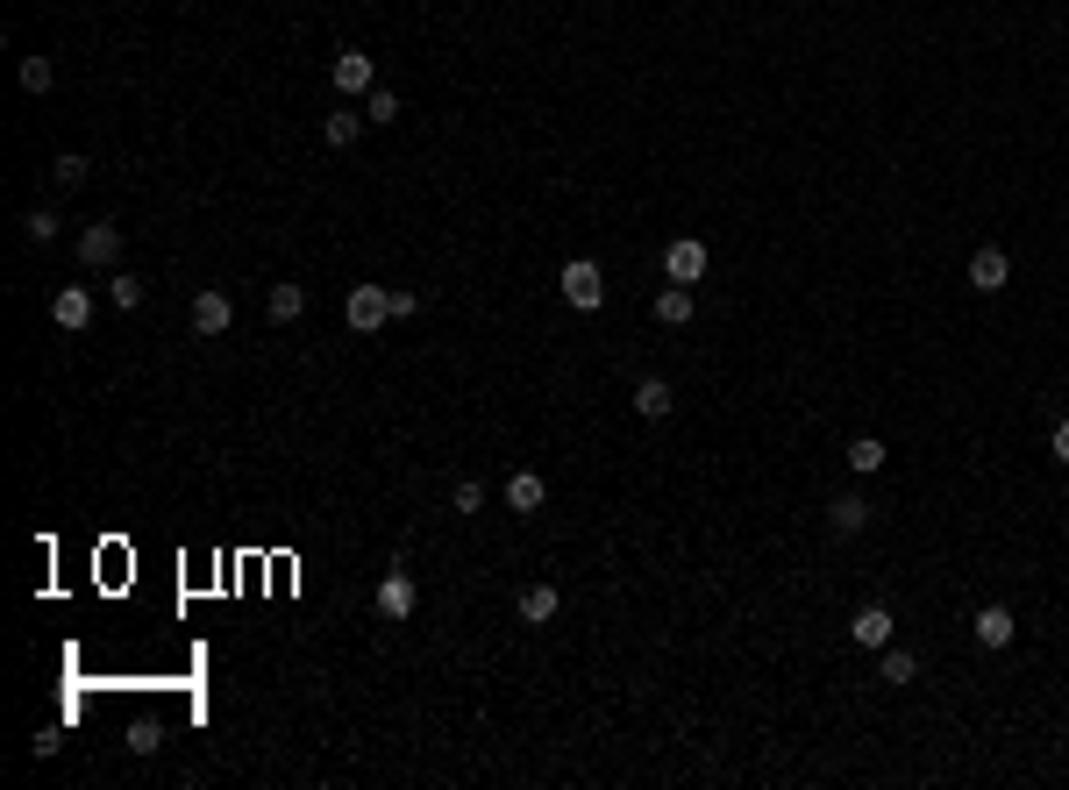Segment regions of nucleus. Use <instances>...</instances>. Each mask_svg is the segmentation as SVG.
Segmentation results:
<instances>
[{
  "mask_svg": "<svg viewBox=\"0 0 1069 790\" xmlns=\"http://www.w3.org/2000/svg\"><path fill=\"white\" fill-rule=\"evenodd\" d=\"M1048 449H1056V463H1069V414L1056 420V435H1048Z\"/></svg>",
  "mask_w": 1069,
  "mask_h": 790,
  "instance_id": "cd10ccee",
  "label": "nucleus"
},
{
  "mask_svg": "<svg viewBox=\"0 0 1069 790\" xmlns=\"http://www.w3.org/2000/svg\"><path fill=\"white\" fill-rule=\"evenodd\" d=\"M670 406H677L670 377H642V385H635V414L642 420H670Z\"/></svg>",
  "mask_w": 1069,
  "mask_h": 790,
  "instance_id": "ddd939ff",
  "label": "nucleus"
},
{
  "mask_svg": "<svg viewBox=\"0 0 1069 790\" xmlns=\"http://www.w3.org/2000/svg\"><path fill=\"white\" fill-rule=\"evenodd\" d=\"M970 634H977V648H1013V605H977Z\"/></svg>",
  "mask_w": 1069,
  "mask_h": 790,
  "instance_id": "9d476101",
  "label": "nucleus"
},
{
  "mask_svg": "<svg viewBox=\"0 0 1069 790\" xmlns=\"http://www.w3.org/2000/svg\"><path fill=\"white\" fill-rule=\"evenodd\" d=\"M342 321H350L357 336H379V328L393 321V299H385V285H357V293L342 299Z\"/></svg>",
  "mask_w": 1069,
  "mask_h": 790,
  "instance_id": "f03ea898",
  "label": "nucleus"
},
{
  "mask_svg": "<svg viewBox=\"0 0 1069 790\" xmlns=\"http://www.w3.org/2000/svg\"><path fill=\"white\" fill-rule=\"evenodd\" d=\"M656 321H664V328H685L691 321V285H664V293H656Z\"/></svg>",
  "mask_w": 1069,
  "mask_h": 790,
  "instance_id": "dca6fc26",
  "label": "nucleus"
},
{
  "mask_svg": "<svg viewBox=\"0 0 1069 790\" xmlns=\"http://www.w3.org/2000/svg\"><path fill=\"white\" fill-rule=\"evenodd\" d=\"M870 527V498H855V492H841L835 506H827V535H841V541H855Z\"/></svg>",
  "mask_w": 1069,
  "mask_h": 790,
  "instance_id": "9b49d317",
  "label": "nucleus"
},
{
  "mask_svg": "<svg viewBox=\"0 0 1069 790\" xmlns=\"http://www.w3.org/2000/svg\"><path fill=\"white\" fill-rule=\"evenodd\" d=\"M108 299H114V307H143V278H135V271H114V278H108Z\"/></svg>",
  "mask_w": 1069,
  "mask_h": 790,
  "instance_id": "b1692460",
  "label": "nucleus"
},
{
  "mask_svg": "<svg viewBox=\"0 0 1069 790\" xmlns=\"http://www.w3.org/2000/svg\"><path fill=\"white\" fill-rule=\"evenodd\" d=\"M51 321L57 328H86L94 321V293H86V285H65V293L51 299Z\"/></svg>",
  "mask_w": 1069,
  "mask_h": 790,
  "instance_id": "f8f14e48",
  "label": "nucleus"
},
{
  "mask_svg": "<svg viewBox=\"0 0 1069 790\" xmlns=\"http://www.w3.org/2000/svg\"><path fill=\"white\" fill-rule=\"evenodd\" d=\"M22 235L36 242V250H51V242H57V215H51V207H29V215H22Z\"/></svg>",
  "mask_w": 1069,
  "mask_h": 790,
  "instance_id": "412c9836",
  "label": "nucleus"
},
{
  "mask_svg": "<svg viewBox=\"0 0 1069 790\" xmlns=\"http://www.w3.org/2000/svg\"><path fill=\"white\" fill-rule=\"evenodd\" d=\"M51 79H57L51 57H22V94H51Z\"/></svg>",
  "mask_w": 1069,
  "mask_h": 790,
  "instance_id": "393cba45",
  "label": "nucleus"
},
{
  "mask_svg": "<svg viewBox=\"0 0 1069 790\" xmlns=\"http://www.w3.org/2000/svg\"><path fill=\"white\" fill-rule=\"evenodd\" d=\"M328 79H336V94L364 100L371 86H379V72H371V57H364V51H336V57H328Z\"/></svg>",
  "mask_w": 1069,
  "mask_h": 790,
  "instance_id": "20e7f679",
  "label": "nucleus"
},
{
  "mask_svg": "<svg viewBox=\"0 0 1069 790\" xmlns=\"http://www.w3.org/2000/svg\"><path fill=\"white\" fill-rule=\"evenodd\" d=\"M449 513H486V484H478V478H457V492H449Z\"/></svg>",
  "mask_w": 1069,
  "mask_h": 790,
  "instance_id": "a878e982",
  "label": "nucleus"
},
{
  "mask_svg": "<svg viewBox=\"0 0 1069 790\" xmlns=\"http://www.w3.org/2000/svg\"><path fill=\"white\" fill-rule=\"evenodd\" d=\"M385 299H393V321H414V314H421V293H406V285H393Z\"/></svg>",
  "mask_w": 1069,
  "mask_h": 790,
  "instance_id": "bb28decb",
  "label": "nucleus"
},
{
  "mask_svg": "<svg viewBox=\"0 0 1069 790\" xmlns=\"http://www.w3.org/2000/svg\"><path fill=\"white\" fill-rule=\"evenodd\" d=\"M542 498H549V484H542L535 470H514V478H506V513H542Z\"/></svg>",
  "mask_w": 1069,
  "mask_h": 790,
  "instance_id": "4468645a",
  "label": "nucleus"
},
{
  "mask_svg": "<svg viewBox=\"0 0 1069 790\" xmlns=\"http://www.w3.org/2000/svg\"><path fill=\"white\" fill-rule=\"evenodd\" d=\"M114 256H122V228H114V221H94V228L79 235V264L114 271Z\"/></svg>",
  "mask_w": 1069,
  "mask_h": 790,
  "instance_id": "1a4fd4ad",
  "label": "nucleus"
},
{
  "mask_svg": "<svg viewBox=\"0 0 1069 790\" xmlns=\"http://www.w3.org/2000/svg\"><path fill=\"white\" fill-rule=\"evenodd\" d=\"M892 634H898V613H892V605H863V613L849 619V641L855 648H892Z\"/></svg>",
  "mask_w": 1069,
  "mask_h": 790,
  "instance_id": "423d86ee",
  "label": "nucleus"
},
{
  "mask_svg": "<svg viewBox=\"0 0 1069 790\" xmlns=\"http://www.w3.org/2000/svg\"><path fill=\"white\" fill-rule=\"evenodd\" d=\"M556 293H564L578 314H592L599 299H607V278H599V264H592V256H570V264L556 271Z\"/></svg>",
  "mask_w": 1069,
  "mask_h": 790,
  "instance_id": "f257e3e1",
  "label": "nucleus"
},
{
  "mask_svg": "<svg viewBox=\"0 0 1069 790\" xmlns=\"http://www.w3.org/2000/svg\"><path fill=\"white\" fill-rule=\"evenodd\" d=\"M706 264H713V256H706V242H699V235H677L670 250H664V278H670V285H699V278H706Z\"/></svg>",
  "mask_w": 1069,
  "mask_h": 790,
  "instance_id": "7ed1b4c3",
  "label": "nucleus"
},
{
  "mask_svg": "<svg viewBox=\"0 0 1069 790\" xmlns=\"http://www.w3.org/2000/svg\"><path fill=\"white\" fill-rule=\"evenodd\" d=\"M364 121H379V129L400 121V94H393V86H371V94H364Z\"/></svg>",
  "mask_w": 1069,
  "mask_h": 790,
  "instance_id": "4be33fe9",
  "label": "nucleus"
},
{
  "mask_svg": "<svg viewBox=\"0 0 1069 790\" xmlns=\"http://www.w3.org/2000/svg\"><path fill=\"white\" fill-rule=\"evenodd\" d=\"M913 677H920L913 648H877V683H913Z\"/></svg>",
  "mask_w": 1069,
  "mask_h": 790,
  "instance_id": "f3484780",
  "label": "nucleus"
},
{
  "mask_svg": "<svg viewBox=\"0 0 1069 790\" xmlns=\"http://www.w3.org/2000/svg\"><path fill=\"white\" fill-rule=\"evenodd\" d=\"M414 605H421V591H414V577H406L400 563L379 577V613L385 619H414Z\"/></svg>",
  "mask_w": 1069,
  "mask_h": 790,
  "instance_id": "0eeeda50",
  "label": "nucleus"
},
{
  "mask_svg": "<svg viewBox=\"0 0 1069 790\" xmlns=\"http://www.w3.org/2000/svg\"><path fill=\"white\" fill-rule=\"evenodd\" d=\"M357 129H364V108H336L321 121V135H328V150H350L357 143Z\"/></svg>",
  "mask_w": 1069,
  "mask_h": 790,
  "instance_id": "a211bd4d",
  "label": "nucleus"
},
{
  "mask_svg": "<svg viewBox=\"0 0 1069 790\" xmlns=\"http://www.w3.org/2000/svg\"><path fill=\"white\" fill-rule=\"evenodd\" d=\"M1005 285H1013V256H1005V250H977L970 256V293H1005Z\"/></svg>",
  "mask_w": 1069,
  "mask_h": 790,
  "instance_id": "6e6552de",
  "label": "nucleus"
},
{
  "mask_svg": "<svg viewBox=\"0 0 1069 790\" xmlns=\"http://www.w3.org/2000/svg\"><path fill=\"white\" fill-rule=\"evenodd\" d=\"M884 456H892V449H884L877 435H855V442H849V456H841V463H849L855 478H877V470H884Z\"/></svg>",
  "mask_w": 1069,
  "mask_h": 790,
  "instance_id": "2eb2a0df",
  "label": "nucleus"
},
{
  "mask_svg": "<svg viewBox=\"0 0 1069 790\" xmlns=\"http://www.w3.org/2000/svg\"><path fill=\"white\" fill-rule=\"evenodd\" d=\"M229 328H236V299L207 285V293L193 299V336H207V342H215V336H229Z\"/></svg>",
  "mask_w": 1069,
  "mask_h": 790,
  "instance_id": "39448f33",
  "label": "nucleus"
},
{
  "mask_svg": "<svg viewBox=\"0 0 1069 790\" xmlns=\"http://www.w3.org/2000/svg\"><path fill=\"white\" fill-rule=\"evenodd\" d=\"M86 172H94V164H86L79 150H65V157L51 164V178H57V186H65V193H79V186H86Z\"/></svg>",
  "mask_w": 1069,
  "mask_h": 790,
  "instance_id": "5701e85b",
  "label": "nucleus"
},
{
  "mask_svg": "<svg viewBox=\"0 0 1069 790\" xmlns=\"http://www.w3.org/2000/svg\"><path fill=\"white\" fill-rule=\"evenodd\" d=\"M556 605H564V599H556V584H528V591H521V619H528V627L556 619Z\"/></svg>",
  "mask_w": 1069,
  "mask_h": 790,
  "instance_id": "6ab92c4d",
  "label": "nucleus"
},
{
  "mask_svg": "<svg viewBox=\"0 0 1069 790\" xmlns=\"http://www.w3.org/2000/svg\"><path fill=\"white\" fill-rule=\"evenodd\" d=\"M299 314H307V293H299V285H271V321L293 328Z\"/></svg>",
  "mask_w": 1069,
  "mask_h": 790,
  "instance_id": "aec40b11",
  "label": "nucleus"
}]
</instances>
